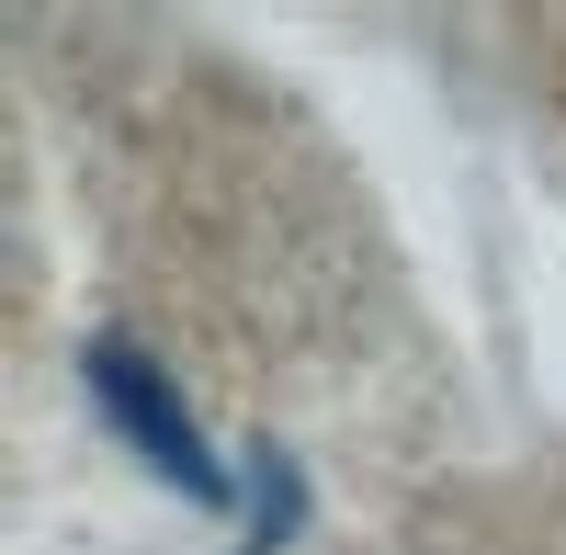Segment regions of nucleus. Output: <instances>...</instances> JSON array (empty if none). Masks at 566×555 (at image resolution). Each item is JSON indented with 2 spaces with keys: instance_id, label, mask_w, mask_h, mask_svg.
<instances>
[{
  "instance_id": "f257e3e1",
  "label": "nucleus",
  "mask_w": 566,
  "mask_h": 555,
  "mask_svg": "<svg viewBox=\"0 0 566 555\" xmlns=\"http://www.w3.org/2000/svg\"><path fill=\"white\" fill-rule=\"evenodd\" d=\"M80 386H91V408L114 420V442H125L136 465L170 488V499H193V511H227V465H216V442L193 431L181 386H170L136 341H91V352H80Z\"/></svg>"
},
{
  "instance_id": "f03ea898",
  "label": "nucleus",
  "mask_w": 566,
  "mask_h": 555,
  "mask_svg": "<svg viewBox=\"0 0 566 555\" xmlns=\"http://www.w3.org/2000/svg\"><path fill=\"white\" fill-rule=\"evenodd\" d=\"M295 511H306V488H295V465H283V453H261V555L295 533Z\"/></svg>"
}]
</instances>
